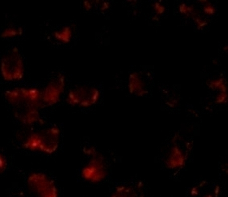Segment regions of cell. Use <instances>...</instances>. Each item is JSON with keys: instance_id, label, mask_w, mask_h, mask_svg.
Here are the masks:
<instances>
[{"instance_id": "cell-1", "label": "cell", "mask_w": 228, "mask_h": 197, "mask_svg": "<svg viewBox=\"0 0 228 197\" xmlns=\"http://www.w3.org/2000/svg\"><path fill=\"white\" fill-rule=\"evenodd\" d=\"M5 97L12 107L15 118L23 124L33 125L40 120L42 108L41 91L31 87H15L6 91Z\"/></svg>"}, {"instance_id": "cell-2", "label": "cell", "mask_w": 228, "mask_h": 197, "mask_svg": "<svg viewBox=\"0 0 228 197\" xmlns=\"http://www.w3.org/2000/svg\"><path fill=\"white\" fill-rule=\"evenodd\" d=\"M60 131L52 126L31 133L25 139L22 146L29 151L52 154L58 150L60 144Z\"/></svg>"}, {"instance_id": "cell-3", "label": "cell", "mask_w": 228, "mask_h": 197, "mask_svg": "<svg viewBox=\"0 0 228 197\" xmlns=\"http://www.w3.org/2000/svg\"><path fill=\"white\" fill-rule=\"evenodd\" d=\"M84 152L89 159L81 170L82 178L92 184H98L104 180L108 176V171L104 155L93 146L85 147Z\"/></svg>"}, {"instance_id": "cell-4", "label": "cell", "mask_w": 228, "mask_h": 197, "mask_svg": "<svg viewBox=\"0 0 228 197\" xmlns=\"http://www.w3.org/2000/svg\"><path fill=\"white\" fill-rule=\"evenodd\" d=\"M0 72L3 78L7 81H19L23 79L25 75L24 62L17 47H14L2 58Z\"/></svg>"}, {"instance_id": "cell-5", "label": "cell", "mask_w": 228, "mask_h": 197, "mask_svg": "<svg viewBox=\"0 0 228 197\" xmlns=\"http://www.w3.org/2000/svg\"><path fill=\"white\" fill-rule=\"evenodd\" d=\"M100 93L97 88L80 86L72 89L67 94L66 101L72 106L88 108L94 106L100 100Z\"/></svg>"}, {"instance_id": "cell-6", "label": "cell", "mask_w": 228, "mask_h": 197, "mask_svg": "<svg viewBox=\"0 0 228 197\" xmlns=\"http://www.w3.org/2000/svg\"><path fill=\"white\" fill-rule=\"evenodd\" d=\"M27 185L37 197H58V188L53 180L42 173H33L29 176Z\"/></svg>"}, {"instance_id": "cell-7", "label": "cell", "mask_w": 228, "mask_h": 197, "mask_svg": "<svg viewBox=\"0 0 228 197\" xmlns=\"http://www.w3.org/2000/svg\"><path fill=\"white\" fill-rule=\"evenodd\" d=\"M66 86L64 76L60 73L51 79L41 91V103L43 107L51 106L60 100Z\"/></svg>"}, {"instance_id": "cell-8", "label": "cell", "mask_w": 228, "mask_h": 197, "mask_svg": "<svg viewBox=\"0 0 228 197\" xmlns=\"http://www.w3.org/2000/svg\"><path fill=\"white\" fill-rule=\"evenodd\" d=\"M142 83L138 78L137 73H131L129 77L128 88L131 94L135 93L137 96H143L148 93V91H144L142 89Z\"/></svg>"}, {"instance_id": "cell-9", "label": "cell", "mask_w": 228, "mask_h": 197, "mask_svg": "<svg viewBox=\"0 0 228 197\" xmlns=\"http://www.w3.org/2000/svg\"><path fill=\"white\" fill-rule=\"evenodd\" d=\"M54 38L58 42L67 44L71 42L73 37V30L70 26H66L53 34Z\"/></svg>"}, {"instance_id": "cell-10", "label": "cell", "mask_w": 228, "mask_h": 197, "mask_svg": "<svg viewBox=\"0 0 228 197\" xmlns=\"http://www.w3.org/2000/svg\"><path fill=\"white\" fill-rule=\"evenodd\" d=\"M136 193L133 188L125 186H118L111 197H135Z\"/></svg>"}, {"instance_id": "cell-11", "label": "cell", "mask_w": 228, "mask_h": 197, "mask_svg": "<svg viewBox=\"0 0 228 197\" xmlns=\"http://www.w3.org/2000/svg\"><path fill=\"white\" fill-rule=\"evenodd\" d=\"M23 29L21 27H8L3 30L1 37L3 38H13L22 35Z\"/></svg>"}, {"instance_id": "cell-12", "label": "cell", "mask_w": 228, "mask_h": 197, "mask_svg": "<svg viewBox=\"0 0 228 197\" xmlns=\"http://www.w3.org/2000/svg\"><path fill=\"white\" fill-rule=\"evenodd\" d=\"M204 12L207 15H213L215 12V9L211 3L207 2L206 6L204 7Z\"/></svg>"}, {"instance_id": "cell-13", "label": "cell", "mask_w": 228, "mask_h": 197, "mask_svg": "<svg viewBox=\"0 0 228 197\" xmlns=\"http://www.w3.org/2000/svg\"><path fill=\"white\" fill-rule=\"evenodd\" d=\"M228 99V95L226 93H221L217 97L215 102L217 104H221L226 103Z\"/></svg>"}, {"instance_id": "cell-14", "label": "cell", "mask_w": 228, "mask_h": 197, "mask_svg": "<svg viewBox=\"0 0 228 197\" xmlns=\"http://www.w3.org/2000/svg\"><path fill=\"white\" fill-rule=\"evenodd\" d=\"M7 164L4 157L0 153V173L3 172L6 168Z\"/></svg>"}, {"instance_id": "cell-15", "label": "cell", "mask_w": 228, "mask_h": 197, "mask_svg": "<svg viewBox=\"0 0 228 197\" xmlns=\"http://www.w3.org/2000/svg\"><path fill=\"white\" fill-rule=\"evenodd\" d=\"M93 4L94 1L86 0L83 3V6L86 11H90L92 8Z\"/></svg>"}, {"instance_id": "cell-16", "label": "cell", "mask_w": 228, "mask_h": 197, "mask_svg": "<svg viewBox=\"0 0 228 197\" xmlns=\"http://www.w3.org/2000/svg\"><path fill=\"white\" fill-rule=\"evenodd\" d=\"M110 7V4L109 2L104 1L103 2H101V6H100V10L102 12H104L106 10L109 9Z\"/></svg>"}, {"instance_id": "cell-17", "label": "cell", "mask_w": 228, "mask_h": 197, "mask_svg": "<svg viewBox=\"0 0 228 197\" xmlns=\"http://www.w3.org/2000/svg\"><path fill=\"white\" fill-rule=\"evenodd\" d=\"M187 5L185 3H182L179 5V11L180 13L181 14H186L187 13Z\"/></svg>"}, {"instance_id": "cell-18", "label": "cell", "mask_w": 228, "mask_h": 197, "mask_svg": "<svg viewBox=\"0 0 228 197\" xmlns=\"http://www.w3.org/2000/svg\"><path fill=\"white\" fill-rule=\"evenodd\" d=\"M191 195L193 197L197 196L199 194V190L198 187H194L191 190Z\"/></svg>"}, {"instance_id": "cell-19", "label": "cell", "mask_w": 228, "mask_h": 197, "mask_svg": "<svg viewBox=\"0 0 228 197\" xmlns=\"http://www.w3.org/2000/svg\"><path fill=\"white\" fill-rule=\"evenodd\" d=\"M165 11V8L163 6H160V7L158 9L157 11H156V13L157 14V15H160L163 14L164 13Z\"/></svg>"}, {"instance_id": "cell-20", "label": "cell", "mask_w": 228, "mask_h": 197, "mask_svg": "<svg viewBox=\"0 0 228 197\" xmlns=\"http://www.w3.org/2000/svg\"><path fill=\"white\" fill-rule=\"evenodd\" d=\"M208 24V22L206 21H202V22L200 24L197 26V29L198 30H200L201 29L203 28Z\"/></svg>"}, {"instance_id": "cell-21", "label": "cell", "mask_w": 228, "mask_h": 197, "mask_svg": "<svg viewBox=\"0 0 228 197\" xmlns=\"http://www.w3.org/2000/svg\"><path fill=\"white\" fill-rule=\"evenodd\" d=\"M219 192H220V188L219 186H217L215 188V191H214L215 197H218L219 195Z\"/></svg>"}, {"instance_id": "cell-22", "label": "cell", "mask_w": 228, "mask_h": 197, "mask_svg": "<svg viewBox=\"0 0 228 197\" xmlns=\"http://www.w3.org/2000/svg\"><path fill=\"white\" fill-rule=\"evenodd\" d=\"M219 89L221 90V93H226L227 91V87L226 85L224 83L221 84V85L219 87Z\"/></svg>"}, {"instance_id": "cell-23", "label": "cell", "mask_w": 228, "mask_h": 197, "mask_svg": "<svg viewBox=\"0 0 228 197\" xmlns=\"http://www.w3.org/2000/svg\"><path fill=\"white\" fill-rule=\"evenodd\" d=\"M193 10H194V7H193V6H187V13L186 14V15L188 14V13H191L193 12Z\"/></svg>"}, {"instance_id": "cell-24", "label": "cell", "mask_w": 228, "mask_h": 197, "mask_svg": "<svg viewBox=\"0 0 228 197\" xmlns=\"http://www.w3.org/2000/svg\"><path fill=\"white\" fill-rule=\"evenodd\" d=\"M160 6L161 5L158 2H156L154 4V6H153V7H154V9H155V11H157L158 9L160 7Z\"/></svg>"}, {"instance_id": "cell-25", "label": "cell", "mask_w": 228, "mask_h": 197, "mask_svg": "<svg viewBox=\"0 0 228 197\" xmlns=\"http://www.w3.org/2000/svg\"><path fill=\"white\" fill-rule=\"evenodd\" d=\"M194 20H195L196 24H197V26H199L202 22V20L200 18H196Z\"/></svg>"}, {"instance_id": "cell-26", "label": "cell", "mask_w": 228, "mask_h": 197, "mask_svg": "<svg viewBox=\"0 0 228 197\" xmlns=\"http://www.w3.org/2000/svg\"><path fill=\"white\" fill-rule=\"evenodd\" d=\"M152 19L153 21H159V18L157 16H153V17L152 18Z\"/></svg>"}, {"instance_id": "cell-27", "label": "cell", "mask_w": 228, "mask_h": 197, "mask_svg": "<svg viewBox=\"0 0 228 197\" xmlns=\"http://www.w3.org/2000/svg\"><path fill=\"white\" fill-rule=\"evenodd\" d=\"M166 104L167 105H168L170 107H175V105L174 104H173L172 103H171V102H166Z\"/></svg>"}, {"instance_id": "cell-28", "label": "cell", "mask_w": 228, "mask_h": 197, "mask_svg": "<svg viewBox=\"0 0 228 197\" xmlns=\"http://www.w3.org/2000/svg\"><path fill=\"white\" fill-rule=\"evenodd\" d=\"M205 184H206V182H202L201 183L199 184V187H202V186H203Z\"/></svg>"}, {"instance_id": "cell-29", "label": "cell", "mask_w": 228, "mask_h": 197, "mask_svg": "<svg viewBox=\"0 0 228 197\" xmlns=\"http://www.w3.org/2000/svg\"><path fill=\"white\" fill-rule=\"evenodd\" d=\"M213 64L215 65H217V64H218V62H217V60H213Z\"/></svg>"}, {"instance_id": "cell-30", "label": "cell", "mask_w": 228, "mask_h": 197, "mask_svg": "<svg viewBox=\"0 0 228 197\" xmlns=\"http://www.w3.org/2000/svg\"><path fill=\"white\" fill-rule=\"evenodd\" d=\"M224 50L225 51H226V52H228V46H225L224 47Z\"/></svg>"}, {"instance_id": "cell-31", "label": "cell", "mask_w": 228, "mask_h": 197, "mask_svg": "<svg viewBox=\"0 0 228 197\" xmlns=\"http://www.w3.org/2000/svg\"><path fill=\"white\" fill-rule=\"evenodd\" d=\"M199 2L200 3H207V1H206V0H204V1H202V0H200L199 1Z\"/></svg>"}, {"instance_id": "cell-32", "label": "cell", "mask_w": 228, "mask_h": 197, "mask_svg": "<svg viewBox=\"0 0 228 197\" xmlns=\"http://www.w3.org/2000/svg\"><path fill=\"white\" fill-rule=\"evenodd\" d=\"M204 197H214L213 196V195H211V194H208V195H207L205 196Z\"/></svg>"}, {"instance_id": "cell-33", "label": "cell", "mask_w": 228, "mask_h": 197, "mask_svg": "<svg viewBox=\"0 0 228 197\" xmlns=\"http://www.w3.org/2000/svg\"><path fill=\"white\" fill-rule=\"evenodd\" d=\"M147 76H148V77H151V73H150V72H148V73H147Z\"/></svg>"}, {"instance_id": "cell-34", "label": "cell", "mask_w": 228, "mask_h": 197, "mask_svg": "<svg viewBox=\"0 0 228 197\" xmlns=\"http://www.w3.org/2000/svg\"><path fill=\"white\" fill-rule=\"evenodd\" d=\"M163 92H164V93H168V91H166V90H165V89H163Z\"/></svg>"}, {"instance_id": "cell-35", "label": "cell", "mask_w": 228, "mask_h": 197, "mask_svg": "<svg viewBox=\"0 0 228 197\" xmlns=\"http://www.w3.org/2000/svg\"><path fill=\"white\" fill-rule=\"evenodd\" d=\"M223 75H224L223 73H221V74H220V77H222V76H223Z\"/></svg>"}, {"instance_id": "cell-36", "label": "cell", "mask_w": 228, "mask_h": 197, "mask_svg": "<svg viewBox=\"0 0 228 197\" xmlns=\"http://www.w3.org/2000/svg\"><path fill=\"white\" fill-rule=\"evenodd\" d=\"M161 2H162L161 0H159V3H160Z\"/></svg>"}]
</instances>
